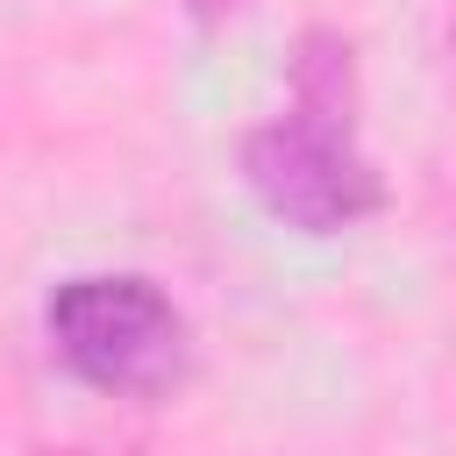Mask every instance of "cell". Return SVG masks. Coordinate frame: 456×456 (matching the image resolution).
<instances>
[{
  "instance_id": "6da1fadb",
  "label": "cell",
  "mask_w": 456,
  "mask_h": 456,
  "mask_svg": "<svg viewBox=\"0 0 456 456\" xmlns=\"http://www.w3.org/2000/svg\"><path fill=\"white\" fill-rule=\"evenodd\" d=\"M242 185L292 235H349L385 207V178L356 121V57L335 28L299 36L285 107L242 135Z\"/></svg>"
},
{
  "instance_id": "7a4b0ae2",
  "label": "cell",
  "mask_w": 456,
  "mask_h": 456,
  "mask_svg": "<svg viewBox=\"0 0 456 456\" xmlns=\"http://www.w3.org/2000/svg\"><path fill=\"white\" fill-rule=\"evenodd\" d=\"M43 342L86 392L135 399V406L171 399L192 370V321L142 271L57 278L43 299Z\"/></svg>"
},
{
  "instance_id": "3957f363",
  "label": "cell",
  "mask_w": 456,
  "mask_h": 456,
  "mask_svg": "<svg viewBox=\"0 0 456 456\" xmlns=\"http://www.w3.org/2000/svg\"><path fill=\"white\" fill-rule=\"evenodd\" d=\"M200 21H221V14H235V7H249V0H185Z\"/></svg>"
}]
</instances>
